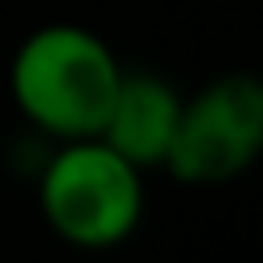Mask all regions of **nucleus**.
Instances as JSON below:
<instances>
[{"instance_id":"obj_1","label":"nucleus","mask_w":263,"mask_h":263,"mask_svg":"<svg viewBox=\"0 0 263 263\" xmlns=\"http://www.w3.org/2000/svg\"><path fill=\"white\" fill-rule=\"evenodd\" d=\"M123 62L86 25L33 29L8 62V95L21 119L49 144L99 136Z\"/></svg>"},{"instance_id":"obj_2","label":"nucleus","mask_w":263,"mask_h":263,"mask_svg":"<svg viewBox=\"0 0 263 263\" xmlns=\"http://www.w3.org/2000/svg\"><path fill=\"white\" fill-rule=\"evenodd\" d=\"M33 181L49 230L78 251H111L144 218V168L99 136L53 144Z\"/></svg>"},{"instance_id":"obj_3","label":"nucleus","mask_w":263,"mask_h":263,"mask_svg":"<svg viewBox=\"0 0 263 263\" xmlns=\"http://www.w3.org/2000/svg\"><path fill=\"white\" fill-rule=\"evenodd\" d=\"M263 152V82L226 70L181 103V119L160 168L181 185L238 181Z\"/></svg>"},{"instance_id":"obj_4","label":"nucleus","mask_w":263,"mask_h":263,"mask_svg":"<svg viewBox=\"0 0 263 263\" xmlns=\"http://www.w3.org/2000/svg\"><path fill=\"white\" fill-rule=\"evenodd\" d=\"M181 103L185 95L156 70H127L119 74V86L111 95L107 119L99 127V140L107 148H115L123 160H132L136 168H160L181 119Z\"/></svg>"}]
</instances>
